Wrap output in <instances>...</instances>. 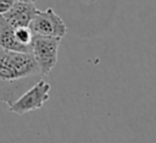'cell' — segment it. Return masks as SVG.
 I'll return each instance as SVG.
<instances>
[{
  "label": "cell",
  "instance_id": "obj_7",
  "mask_svg": "<svg viewBox=\"0 0 156 143\" xmlns=\"http://www.w3.org/2000/svg\"><path fill=\"white\" fill-rule=\"evenodd\" d=\"M15 35H16V39L20 43L26 44V45H30L33 33L30 32L29 27H17V28H15Z\"/></svg>",
  "mask_w": 156,
  "mask_h": 143
},
{
  "label": "cell",
  "instance_id": "obj_5",
  "mask_svg": "<svg viewBox=\"0 0 156 143\" xmlns=\"http://www.w3.org/2000/svg\"><path fill=\"white\" fill-rule=\"evenodd\" d=\"M38 12V9L35 7L34 2L30 1H21L15 0L11 9L1 15L13 28L17 27H28L32 18Z\"/></svg>",
  "mask_w": 156,
  "mask_h": 143
},
{
  "label": "cell",
  "instance_id": "obj_4",
  "mask_svg": "<svg viewBox=\"0 0 156 143\" xmlns=\"http://www.w3.org/2000/svg\"><path fill=\"white\" fill-rule=\"evenodd\" d=\"M28 27L33 34L44 37H56L62 39L67 33V26L63 20L51 7L45 11L38 10Z\"/></svg>",
  "mask_w": 156,
  "mask_h": 143
},
{
  "label": "cell",
  "instance_id": "obj_2",
  "mask_svg": "<svg viewBox=\"0 0 156 143\" xmlns=\"http://www.w3.org/2000/svg\"><path fill=\"white\" fill-rule=\"evenodd\" d=\"M60 42L61 38L33 34L30 42V53L43 76L49 75L56 66Z\"/></svg>",
  "mask_w": 156,
  "mask_h": 143
},
{
  "label": "cell",
  "instance_id": "obj_1",
  "mask_svg": "<svg viewBox=\"0 0 156 143\" xmlns=\"http://www.w3.org/2000/svg\"><path fill=\"white\" fill-rule=\"evenodd\" d=\"M41 77L32 53L0 48V101L11 105Z\"/></svg>",
  "mask_w": 156,
  "mask_h": 143
},
{
  "label": "cell",
  "instance_id": "obj_6",
  "mask_svg": "<svg viewBox=\"0 0 156 143\" xmlns=\"http://www.w3.org/2000/svg\"><path fill=\"white\" fill-rule=\"evenodd\" d=\"M0 48L11 51L30 53V45L20 43L15 35V28L0 15Z\"/></svg>",
  "mask_w": 156,
  "mask_h": 143
},
{
  "label": "cell",
  "instance_id": "obj_8",
  "mask_svg": "<svg viewBox=\"0 0 156 143\" xmlns=\"http://www.w3.org/2000/svg\"><path fill=\"white\" fill-rule=\"evenodd\" d=\"M13 2L15 0H0V15H4L5 12H7L13 5Z\"/></svg>",
  "mask_w": 156,
  "mask_h": 143
},
{
  "label": "cell",
  "instance_id": "obj_3",
  "mask_svg": "<svg viewBox=\"0 0 156 143\" xmlns=\"http://www.w3.org/2000/svg\"><path fill=\"white\" fill-rule=\"evenodd\" d=\"M50 83L40 78L22 95H20L11 105H9V111L23 115L26 112L40 109L50 98Z\"/></svg>",
  "mask_w": 156,
  "mask_h": 143
},
{
  "label": "cell",
  "instance_id": "obj_9",
  "mask_svg": "<svg viewBox=\"0 0 156 143\" xmlns=\"http://www.w3.org/2000/svg\"><path fill=\"white\" fill-rule=\"evenodd\" d=\"M21 1H30V2H35V0H21Z\"/></svg>",
  "mask_w": 156,
  "mask_h": 143
}]
</instances>
